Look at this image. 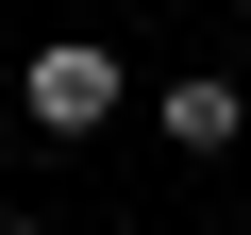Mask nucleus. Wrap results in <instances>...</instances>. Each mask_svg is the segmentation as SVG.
Segmentation results:
<instances>
[{"label":"nucleus","instance_id":"f03ea898","mask_svg":"<svg viewBox=\"0 0 251 235\" xmlns=\"http://www.w3.org/2000/svg\"><path fill=\"white\" fill-rule=\"evenodd\" d=\"M251 135V84L234 67H168V151H234Z\"/></svg>","mask_w":251,"mask_h":235},{"label":"nucleus","instance_id":"39448f33","mask_svg":"<svg viewBox=\"0 0 251 235\" xmlns=\"http://www.w3.org/2000/svg\"><path fill=\"white\" fill-rule=\"evenodd\" d=\"M234 17H251V0H234Z\"/></svg>","mask_w":251,"mask_h":235},{"label":"nucleus","instance_id":"f257e3e1","mask_svg":"<svg viewBox=\"0 0 251 235\" xmlns=\"http://www.w3.org/2000/svg\"><path fill=\"white\" fill-rule=\"evenodd\" d=\"M17 101H34V135H117V101H134V67H117L100 34H50V51L17 67Z\"/></svg>","mask_w":251,"mask_h":235},{"label":"nucleus","instance_id":"20e7f679","mask_svg":"<svg viewBox=\"0 0 251 235\" xmlns=\"http://www.w3.org/2000/svg\"><path fill=\"white\" fill-rule=\"evenodd\" d=\"M234 235H251V202H234Z\"/></svg>","mask_w":251,"mask_h":235},{"label":"nucleus","instance_id":"7ed1b4c3","mask_svg":"<svg viewBox=\"0 0 251 235\" xmlns=\"http://www.w3.org/2000/svg\"><path fill=\"white\" fill-rule=\"evenodd\" d=\"M0 235H50V218H0Z\"/></svg>","mask_w":251,"mask_h":235}]
</instances>
